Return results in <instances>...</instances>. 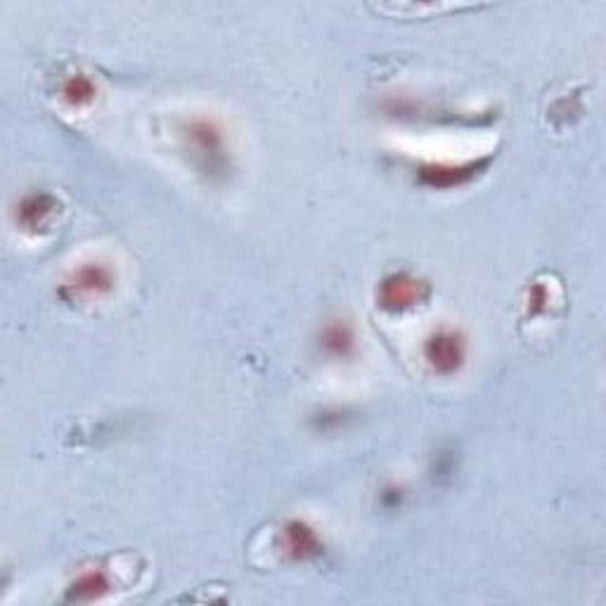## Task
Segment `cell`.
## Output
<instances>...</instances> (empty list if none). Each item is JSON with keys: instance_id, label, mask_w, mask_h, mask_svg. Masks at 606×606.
Masks as SVG:
<instances>
[{"instance_id": "obj_8", "label": "cell", "mask_w": 606, "mask_h": 606, "mask_svg": "<svg viewBox=\"0 0 606 606\" xmlns=\"http://www.w3.org/2000/svg\"><path fill=\"white\" fill-rule=\"evenodd\" d=\"M109 588L112 585H109L107 573L86 571L74 580L72 588L67 592V599H72V602H95V599L107 595Z\"/></svg>"}, {"instance_id": "obj_2", "label": "cell", "mask_w": 606, "mask_h": 606, "mask_svg": "<svg viewBox=\"0 0 606 606\" xmlns=\"http://www.w3.org/2000/svg\"><path fill=\"white\" fill-rule=\"evenodd\" d=\"M467 358V344L457 330L441 327L424 341V360L436 375H455Z\"/></svg>"}, {"instance_id": "obj_3", "label": "cell", "mask_w": 606, "mask_h": 606, "mask_svg": "<svg viewBox=\"0 0 606 606\" xmlns=\"http://www.w3.org/2000/svg\"><path fill=\"white\" fill-rule=\"evenodd\" d=\"M429 296V285L410 273H393L384 277L377 289L379 306L391 313H403L415 308Z\"/></svg>"}, {"instance_id": "obj_9", "label": "cell", "mask_w": 606, "mask_h": 606, "mask_svg": "<svg viewBox=\"0 0 606 606\" xmlns=\"http://www.w3.org/2000/svg\"><path fill=\"white\" fill-rule=\"evenodd\" d=\"M98 88L90 76L86 74H72L67 81L62 83V100L72 107H86L95 100Z\"/></svg>"}, {"instance_id": "obj_10", "label": "cell", "mask_w": 606, "mask_h": 606, "mask_svg": "<svg viewBox=\"0 0 606 606\" xmlns=\"http://www.w3.org/2000/svg\"><path fill=\"white\" fill-rule=\"evenodd\" d=\"M474 166H434V169H424V180L429 185H441V188H450V185L467 183L472 178Z\"/></svg>"}, {"instance_id": "obj_7", "label": "cell", "mask_w": 606, "mask_h": 606, "mask_svg": "<svg viewBox=\"0 0 606 606\" xmlns=\"http://www.w3.org/2000/svg\"><path fill=\"white\" fill-rule=\"evenodd\" d=\"M322 348L327 356L334 358H348L356 351V332L344 320H334L322 330Z\"/></svg>"}, {"instance_id": "obj_5", "label": "cell", "mask_w": 606, "mask_h": 606, "mask_svg": "<svg viewBox=\"0 0 606 606\" xmlns=\"http://www.w3.org/2000/svg\"><path fill=\"white\" fill-rule=\"evenodd\" d=\"M282 545H285L287 554L296 562H308V559L318 557L322 552V540L320 535L315 533L313 526H308L306 521L294 519L285 526V533H282Z\"/></svg>"}, {"instance_id": "obj_4", "label": "cell", "mask_w": 606, "mask_h": 606, "mask_svg": "<svg viewBox=\"0 0 606 606\" xmlns=\"http://www.w3.org/2000/svg\"><path fill=\"white\" fill-rule=\"evenodd\" d=\"M114 282L116 275L107 263L90 261L72 270V275L64 282V292L72 294L74 299H100L112 292Z\"/></svg>"}, {"instance_id": "obj_6", "label": "cell", "mask_w": 606, "mask_h": 606, "mask_svg": "<svg viewBox=\"0 0 606 606\" xmlns=\"http://www.w3.org/2000/svg\"><path fill=\"white\" fill-rule=\"evenodd\" d=\"M57 211H60L57 199L38 192V195L24 197L22 204L17 206V223L29 232L45 230L50 223H53Z\"/></svg>"}, {"instance_id": "obj_1", "label": "cell", "mask_w": 606, "mask_h": 606, "mask_svg": "<svg viewBox=\"0 0 606 606\" xmlns=\"http://www.w3.org/2000/svg\"><path fill=\"white\" fill-rule=\"evenodd\" d=\"M185 143L192 150V157L204 166V171L221 173L228 164V152H225V135L216 121L195 116L183 128Z\"/></svg>"}]
</instances>
